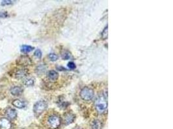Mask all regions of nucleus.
Wrapping results in <instances>:
<instances>
[{"label": "nucleus", "mask_w": 173, "mask_h": 129, "mask_svg": "<svg viewBox=\"0 0 173 129\" xmlns=\"http://www.w3.org/2000/svg\"><path fill=\"white\" fill-rule=\"evenodd\" d=\"M108 98L107 95L105 94H101L100 95L97 97L95 102V106L97 111L99 114H102L105 112L108 107Z\"/></svg>", "instance_id": "obj_1"}, {"label": "nucleus", "mask_w": 173, "mask_h": 129, "mask_svg": "<svg viewBox=\"0 0 173 129\" xmlns=\"http://www.w3.org/2000/svg\"><path fill=\"white\" fill-rule=\"evenodd\" d=\"M75 118V116L71 112H67L64 115V123L65 125H69L73 123Z\"/></svg>", "instance_id": "obj_8"}, {"label": "nucleus", "mask_w": 173, "mask_h": 129, "mask_svg": "<svg viewBox=\"0 0 173 129\" xmlns=\"http://www.w3.org/2000/svg\"><path fill=\"white\" fill-rule=\"evenodd\" d=\"M34 56L37 57V58H41L42 56V51L40 49H37L34 52Z\"/></svg>", "instance_id": "obj_21"}, {"label": "nucleus", "mask_w": 173, "mask_h": 129, "mask_svg": "<svg viewBox=\"0 0 173 129\" xmlns=\"http://www.w3.org/2000/svg\"><path fill=\"white\" fill-rule=\"evenodd\" d=\"M80 96L84 101H90L93 98L94 91L89 87H84L80 92Z\"/></svg>", "instance_id": "obj_4"}, {"label": "nucleus", "mask_w": 173, "mask_h": 129, "mask_svg": "<svg viewBox=\"0 0 173 129\" xmlns=\"http://www.w3.org/2000/svg\"><path fill=\"white\" fill-rule=\"evenodd\" d=\"M6 116L9 119H11V120H12V119H14L16 116H17V113H16V111L13 108H8L6 111Z\"/></svg>", "instance_id": "obj_9"}, {"label": "nucleus", "mask_w": 173, "mask_h": 129, "mask_svg": "<svg viewBox=\"0 0 173 129\" xmlns=\"http://www.w3.org/2000/svg\"><path fill=\"white\" fill-rule=\"evenodd\" d=\"M70 57H71L70 53L68 52H67V51H65V52H64L63 53H62V57L63 60H67L70 59Z\"/></svg>", "instance_id": "obj_16"}, {"label": "nucleus", "mask_w": 173, "mask_h": 129, "mask_svg": "<svg viewBox=\"0 0 173 129\" xmlns=\"http://www.w3.org/2000/svg\"><path fill=\"white\" fill-rule=\"evenodd\" d=\"M47 77L51 82H55L58 78V74L55 70H50L47 73Z\"/></svg>", "instance_id": "obj_11"}, {"label": "nucleus", "mask_w": 173, "mask_h": 129, "mask_svg": "<svg viewBox=\"0 0 173 129\" xmlns=\"http://www.w3.org/2000/svg\"><path fill=\"white\" fill-rule=\"evenodd\" d=\"M8 17V14L6 12H0V18H5Z\"/></svg>", "instance_id": "obj_23"}, {"label": "nucleus", "mask_w": 173, "mask_h": 129, "mask_svg": "<svg viewBox=\"0 0 173 129\" xmlns=\"http://www.w3.org/2000/svg\"><path fill=\"white\" fill-rule=\"evenodd\" d=\"M13 1H11V0H4V1H2L1 3V5L2 6H6V5H12L13 3Z\"/></svg>", "instance_id": "obj_19"}, {"label": "nucleus", "mask_w": 173, "mask_h": 129, "mask_svg": "<svg viewBox=\"0 0 173 129\" xmlns=\"http://www.w3.org/2000/svg\"><path fill=\"white\" fill-rule=\"evenodd\" d=\"M23 91H24V89H23L21 86H13L11 89V94L14 96H20L22 94Z\"/></svg>", "instance_id": "obj_10"}, {"label": "nucleus", "mask_w": 173, "mask_h": 129, "mask_svg": "<svg viewBox=\"0 0 173 129\" xmlns=\"http://www.w3.org/2000/svg\"><path fill=\"white\" fill-rule=\"evenodd\" d=\"M24 85L27 86H32L34 85V79L32 78H27L25 79L24 82Z\"/></svg>", "instance_id": "obj_15"}, {"label": "nucleus", "mask_w": 173, "mask_h": 129, "mask_svg": "<svg viewBox=\"0 0 173 129\" xmlns=\"http://www.w3.org/2000/svg\"><path fill=\"white\" fill-rule=\"evenodd\" d=\"M67 66H68V67L70 68V69H75L76 68L75 64V63L73 62H72V61H71V62L68 63Z\"/></svg>", "instance_id": "obj_22"}, {"label": "nucleus", "mask_w": 173, "mask_h": 129, "mask_svg": "<svg viewBox=\"0 0 173 129\" xmlns=\"http://www.w3.org/2000/svg\"><path fill=\"white\" fill-rule=\"evenodd\" d=\"M14 77L17 79L24 78L28 75V70L25 69H18L14 72Z\"/></svg>", "instance_id": "obj_6"}, {"label": "nucleus", "mask_w": 173, "mask_h": 129, "mask_svg": "<svg viewBox=\"0 0 173 129\" xmlns=\"http://www.w3.org/2000/svg\"><path fill=\"white\" fill-rule=\"evenodd\" d=\"M11 128V123L7 118L0 119V128L1 129H10Z\"/></svg>", "instance_id": "obj_7"}, {"label": "nucleus", "mask_w": 173, "mask_h": 129, "mask_svg": "<svg viewBox=\"0 0 173 129\" xmlns=\"http://www.w3.org/2000/svg\"><path fill=\"white\" fill-rule=\"evenodd\" d=\"M45 68L43 65L39 66L37 69L38 74H43L45 72Z\"/></svg>", "instance_id": "obj_18"}, {"label": "nucleus", "mask_w": 173, "mask_h": 129, "mask_svg": "<svg viewBox=\"0 0 173 129\" xmlns=\"http://www.w3.org/2000/svg\"><path fill=\"white\" fill-rule=\"evenodd\" d=\"M48 57H49V58H50V60L51 61H57L58 60L57 55H56L54 53L50 54H49Z\"/></svg>", "instance_id": "obj_17"}, {"label": "nucleus", "mask_w": 173, "mask_h": 129, "mask_svg": "<svg viewBox=\"0 0 173 129\" xmlns=\"http://www.w3.org/2000/svg\"><path fill=\"white\" fill-rule=\"evenodd\" d=\"M34 48V47L29 46V45H24L21 47V52L23 53H29L33 50Z\"/></svg>", "instance_id": "obj_13"}, {"label": "nucleus", "mask_w": 173, "mask_h": 129, "mask_svg": "<svg viewBox=\"0 0 173 129\" xmlns=\"http://www.w3.org/2000/svg\"><path fill=\"white\" fill-rule=\"evenodd\" d=\"M91 128L92 129H101L102 128V124L99 120H94L91 123Z\"/></svg>", "instance_id": "obj_14"}, {"label": "nucleus", "mask_w": 173, "mask_h": 129, "mask_svg": "<svg viewBox=\"0 0 173 129\" xmlns=\"http://www.w3.org/2000/svg\"><path fill=\"white\" fill-rule=\"evenodd\" d=\"M12 104L13 106H14L15 107L18 108H24L26 106L25 103L20 99H14L12 102Z\"/></svg>", "instance_id": "obj_12"}, {"label": "nucleus", "mask_w": 173, "mask_h": 129, "mask_svg": "<svg viewBox=\"0 0 173 129\" xmlns=\"http://www.w3.org/2000/svg\"><path fill=\"white\" fill-rule=\"evenodd\" d=\"M47 107V104L44 100L38 101L34 104L33 106V111L36 116H40L42 113L45 111Z\"/></svg>", "instance_id": "obj_3"}, {"label": "nucleus", "mask_w": 173, "mask_h": 129, "mask_svg": "<svg viewBox=\"0 0 173 129\" xmlns=\"http://www.w3.org/2000/svg\"><path fill=\"white\" fill-rule=\"evenodd\" d=\"M102 38L104 40L108 38V26H106V27L104 29L103 32H102Z\"/></svg>", "instance_id": "obj_20"}, {"label": "nucleus", "mask_w": 173, "mask_h": 129, "mask_svg": "<svg viewBox=\"0 0 173 129\" xmlns=\"http://www.w3.org/2000/svg\"><path fill=\"white\" fill-rule=\"evenodd\" d=\"M16 63H17L18 65L19 66H29L31 64L32 61L30 58H29L27 56H22L19 57L18 59L16 61Z\"/></svg>", "instance_id": "obj_5"}, {"label": "nucleus", "mask_w": 173, "mask_h": 129, "mask_svg": "<svg viewBox=\"0 0 173 129\" xmlns=\"http://www.w3.org/2000/svg\"><path fill=\"white\" fill-rule=\"evenodd\" d=\"M47 124L51 129H57L61 124V119L57 115H51L47 118Z\"/></svg>", "instance_id": "obj_2"}]
</instances>
